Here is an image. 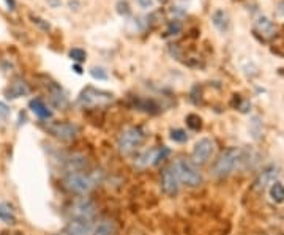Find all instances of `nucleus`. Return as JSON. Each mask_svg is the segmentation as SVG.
I'll use <instances>...</instances> for the list:
<instances>
[{"label": "nucleus", "instance_id": "c85d7f7f", "mask_svg": "<svg viewBox=\"0 0 284 235\" xmlns=\"http://www.w3.org/2000/svg\"><path fill=\"white\" fill-rule=\"evenodd\" d=\"M278 13H280V15H283V16H284V0H283V2L278 3Z\"/></svg>", "mask_w": 284, "mask_h": 235}, {"label": "nucleus", "instance_id": "dca6fc26", "mask_svg": "<svg viewBox=\"0 0 284 235\" xmlns=\"http://www.w3.org/2000/svg\"><path fill=\"white\" fill-rule=\"evenodd\" d=\"M30 109L38 118L48 120V118L52 117V111H50L49 107L46 106V103H44V101L40 100V98H35V100L30 101Z\"/></svg>", "mask_w": 284, "mask_h": 235}, {"label": "nucleus", "instance_id": "6e6552de", "mask_svg": "<svg viewBox=\"0 0 284 235\" xmlns=\"http://www.w3.org/2000/svg\"><path fill=\"white\" fill-rule=\"evenodd\" d=\"M215 150V144L212 139L204 137L200 141L196 142L194 149H193V163L194 164H205Z\"/></svg>", "mask_w": 284, "mask_h": 235}, {"label": "nucleus", "instance_id": "f257e3e1", "mask_svg": "<svg viewBox=\"0 0 284 235\" xmlns=\"http://www.w3.org/2000/svg\"><path fill=\"white\" fill-rule=\"evenodd\" d=\"M243 151L238 147H229L226 149L223 153L218 156V160L213 163L212 166V174L218 179H224V177L231 175L234 169L238 166V163L242 161Z\"/></svg>", "mask_w": 284, "mask_h": 235}, {"label": "nucleus", "instance_id": "7ed1b4c3", "mask_svg": "<svg viewBox=\"0 0 284 235\" xmlns=\"http://www.w3.org/2000/svg\"><path fill=\"white\" fill-rule=\"evenodd\" d=\"M98 183L97 174H85L82 170L68 172L65 177V186L76 194H87L90 193L93 186Z\"/></svg>", "mask_w": 284, "mask_h": 235}, {"label": "nucleus", "instance_id": "4468645a", "mask_svg": "<svg viewBox=\"0 0 284 235\" xmlns=\"http://www.w3.org/2000/svg\"><path fill=\"white\" fill-rule=\"evenodd\" d=\"M278 177V169L275 166H268L267 169H264L261 174H259L257 180H256V189H265L268 185L276 182Z\"/></svg>", "mask_w": 284, "mask_h": 235}, {"label": "nucleus", "instance_id": "cd10ccee", "mask_svg": "<svg viewBox=\"0 0 284 235\" xmlns=\"http://www.w3.org/2000/svg\"><path fill=\"white\" fill-rule=\"evenodd\" d=\"M0 114H2V116H8V114H10V109L3 103H0Z\"/></svg>", "mask_w": 284, "mask_h": 235}, {"label": "nucleus", "instance_id": "a211bd4d", "mask_svg": "<svg viewBox=\"0 0 284 235\" xmlns=\"http://www.w3.org/2000/svg\"><path fill=\"white\" fill-rule=\"evenodd\" d=\"M0 221H3L6 224H13L16 221L15 212L8 204H0Z\"/></svg>", "mask_w": 284, "mask_h": 235}, {"label": "nucleus", "instance_id": "5701e85b", "mask_svg": "<svg viewBox=\"0 0 284 235\" xmlns=\"http://www.w3.org/2000/svg\"><path fill=\"white\" fill-rule=\"evenodd\" d=\"M69 57H71V60H74L76 63H81V62L85 60L87 54H85V50H82L79 48H74V49L69 50Z\"/></svg>", "mask_w": 284, "mask_h": 235}, {"label": "nucleus", "instance_id": "1a4fd4ad", "mask_svg": "<svg viewBox=\"0 0 284 235\" xmlns=\"http://www.w3.org/2000/svg\"><path fill=\"white\" fill-rule=\"evenodd\" d=\"M68 235H92L93 234V219L87 218H71L67 226Z\"/></svg>", "mask_w": 284, "mask_h": 235}, {"label": "nucleus", "instance_id": "6ab92c4d", "mask_svg": "<svg viewBox=\"0 0 284 235\" xmlns=\"http://www.w3.org/2000/svg\"><path fill=\"white\" fill-rule=\"evenodd\" d=\"M270 196H271V199H273L275 202H278V204L284 202V185H283V183H280V182L271 183Z\"/></svg>", "mask_w": 284, "mask_h": 235}, {"label": "nucleus", "instance_id": "f3484780", "mask_svg": "<svg viewBox=\"0 0 284 235\" xmlns=\"http://www.w3.org/2000/svg\"><path fill=\"white\" fill-rule=\"evenodd\" d=\"M212 21H213V25L217 27L219 32H227V29H229V16H227V13L223 11V10H218V11H215L213 13V16H212Z\"/></svg>", "mask_w": 284, "mask_h": 235}, {"label": "nucleus", "instance_id": "9d476101", "mask_svg": "<svg viewBox=\"0 0 284 235\" xmlns=\"http://www.w3.org/2000/svg\"><path fill=\"white\" fill-rule=\"evenodd\" d=\"M179 179H177V175L174 172V169L172 168H166L163 170V174H161V188H163V191L166 193L167 196H175L177 193H179Z\"/></svg>", "mask_w": 284, "mask_h": 235}, {"label": "nucleus", "instance_id": "f8f14e48", "mask_svg": "<svg viewBox=\"0 0 284 235\" xmlns=\"http://www.w3.org/2000/svg\"><path fill=\"white\" fill-rule=\"evenodd\" d=\"M254 32H256L257 35H261V38H262L264 41H268V40H271V38H275V35H276V30H275L273 22H271L270 19L265 17V16L259 17L257 21H256V24H254Z\"/></svg>", "mask_w": 284, "mask_h": 235}, {"label": "nucleus", "instance_id": "ddd939ff", "mask_svg": "<svg viewBox=\"0 0 284 235\" xmlns=\"http://www.w3.org/2000/svg\"><path fill=\"white\" fill-rule=\"evenodd\" d=\"M71 215H73V218L93 219V217H95V205H93V202L87 201V199H82L79 202H76V204L73 205Z\"/></svg>", "mask_w": 284, "mask_h": 235}, {"label": "nucleus", "instance_id": "39448f33", "mask_svg": "<svg viewBox=\"0 0 284 235\" xmlns=\"http://www.w3.org/2000/svg\"><path fill=\"white\" fill-rule=\"evenodd\" d=\"M144 139H145V131H144V128H141V126H131V128H126L122 134L118 136V141H117L118 151L123 155H128L144 142Z\"/></svg>", "mask_w": 284, "mask_h": 235}, {"label": "nucleus", "instance_id": "f03ea898", "mask_svg": "<svg viewBox=\"0 0 284 235\" xmlns=\"http://www.w3.org/2000/svg\"><path fill=\"white\" fill-rule=\"evenodd\" d=\"M170 168L174 169V172L180 183H185L188 186H199L202 183V174L199 172V169L196 168V164L193 161L180 158V160H177L170 164Z\"/></svg>", "mask_w": 284, "mask_h": 235}, {"label": "nucleus", "instance_id": "9b49d317", "mask_svg": "<svg viewBox=\"0 0 284 235\" xmlns=\"http://www.w3.org/2000/svg\"><path fill=\"white\" fill-rule=\"evenodd\" d=\"M29 93H30V87L27 82L21 78H16V79H13V82L8 85V88H6L5 97L8 100H16V98L25 97V95H29Z\"/></svg>", "mask_w": 284, "mask_h": 235}, {"label": "nucleus", "instance_id": "aec40b11", "mask_svg": "<svg viewBox=\"0 0 284 235\" xmlns=\"http://www.w3.org/2000/svg\"><path fill=\"white\" fill-rule=\"evenodd\" d=\"M186 125L191 128L193 131H199L200 126H202V122H200V117L196 116V114H189L186 117Z\"/></svg>", "mask_w": 284, "mask_h": 235}, {"label": "nucleus", "instance_id": "b1692460", "mask_svg": "<svg viewBox=\"0 0 284 235\" xmlns=\"http://www.w3.org/2000/svg\"><path fill=\"white\" fill-rule=\"evenodd\" d=\"M180 30H182V22L175 19V21H170L169 22L166 34L167 35H177V34H180Z\"/></svg>", "mask_w": 284, "mask_h": 235}, {"label": "nucleus", "instance_id": "0eeeda50", "mask_svg": "<svg viewBox=\"0 0 284 235\" xmlns=\"http://www.w3.org/2000/svg\"><path fill=\"white\" fill-rule=\"evenodd\" d=\"M169 155V149L167 147H156V149H150V150H145L142 151L141 155H139L136 160H134V164L137 168H149V166H155L160 161H163L164 158Z\"/></svg>", "mask_w": 284, "mask_h": 235}, {"label": "nucleus", "instance_id": "20e7f679", "mask_svg": "<svg viewBox=\"0 0 284 235\" xmlns=\"http://www.w3.org/2000/svg\"><path fill=\"white\" fill-rule=\"evenodd\" d=\"M112 101H114L112 93L106 92V90H100V88H95V87H85L78 98L79 106L85 107V109L106 106V104L112 103Z\"/></svg>", "mask_w": 284, "mask_h": 235}, {"label": "nucleus", "instance_id": "2eb2a0df", "mask_svg": "<svg viewBox=\"0 0 284 235\" xmlns=\"http://www.w3.org/2000/svg\"><path fill=\"white\" fill-rule=\"evenodd\" d=\"M49 98H50V103L55 107H60V109H63V107L68 104V98H67L65 92H63L62 87L57 85L55 82L49 84Z\"/></svg>", "mask_w": 284, "mask_h": 235}, {"label": "nucleus", "instance_id": "7c9ffc66", "mask_svg": "<svg viewBox=\"0 0 284 235\" xmlns=\"http://www.w3.org/2000/svg\"><path fill=\"white\" fill-rule=\"evenodd\" d=\"M73 68H74V71H76V73H78V74H81V73H82V68H81V67L78 65V63H76V65H74Z\"/></svg>", "mask_w": 284, "mask_h": 235}, {"label": "nucleus", "instance_id": "412c9836", "mask_svg": "<svg viewBox=\"0 0 284 235\" xmlns=\"http://www.w3.org/2000/svg\"><path fill=\"white\" fill-rule=\"evenodd\" d=\"M112 234V226L109 221H103L101 224H98V227L95 229V232L92 235H111Z\"/></svg>", "mask_w": 284, "mask_h": 235}, {"label": "nucleus", "instance_id": "423d86ee", "mask_svg": "<svg viewBox=\"0 0 284 235\" xmlns=\"http://www.w3.org/2000/svg\"><path fill=\"white\" fill-rule=\"evenodd\" d=\"M46 130L54 137H57L59 141H63V142L74 141L79 134V126L71 122H50L48 123Z\"/></svg>", "mask_w": 284, "mask_h": 235}, {"label": "nucleus", "instance_id": "bb28decb", "mask_svg": "<svg viewBox=\"0 0 284 235\" xmlns=\"http://www.w3.org/2000/svg\"><path fill=\"white\" fill-rule=\"evenodd\" d=\"M137 3L141 5V8H150L151 0H137Z\"/></svg>", "mask_w": 284, "mask_h": 235}, {"label": "nucleus", "instance_id": "393cba45", "mask_svg": "<svg viewBox=\"0 0 284 235\" xmlns=\"http://www.w3.org/2000/svg\"><path fill=\"white\" fill-rule=\"evenodd\" d=\"M90 74H92V78L98 79V81H106L107 79V73L104 71L103 68H100V67H93L90 69Z\"/></svg>", "mask_w": 284, "mask_h": 235}, {"label": "nucleus", "instance_id": "a878e982", "mask_svg": "<svg viewBox=\"0 0 284 235\" xmlns=\"http://www.w3.org/2000/svg\"><path fill=\"white\" fill-rule=\"evenodd\" d=\"M117 11H118L122 16H128L130 13H131L128 2H125V0H120V2H117Z\"/></svg>", "mask_w": 284, "mask_h": 235}, {"label": "nucleus", "instance_id": "c756f323", "mask_svg": "<svg viewBox=\"0 0 284 235\" xmlns=\"http://www.w3.org/2000/svg\"><path fill=\"white\" fill-rule=\"evenodd\" d=\"M5 2H6V5L10 6V10H15V6H16L15 0H5Z\"/></svg>", "mask_w": 284, "mask_h": 235}, {"label": "nucleus", "instance_id": "4be33fe9", "mask_svg": "<svg viewBox=\"0 0 284 235\" xmlns=\"http://www.w3.org/2000/svg\"><path fill=\"white\" fill-rule=\"evenodd\" d=\"M170 139H172L174 142H179V144L186 142L188 141L186 131H183V130H172V131H170Z\"/></svg>", "mask_w": 284, "mask_h": 235}]
</instances>
